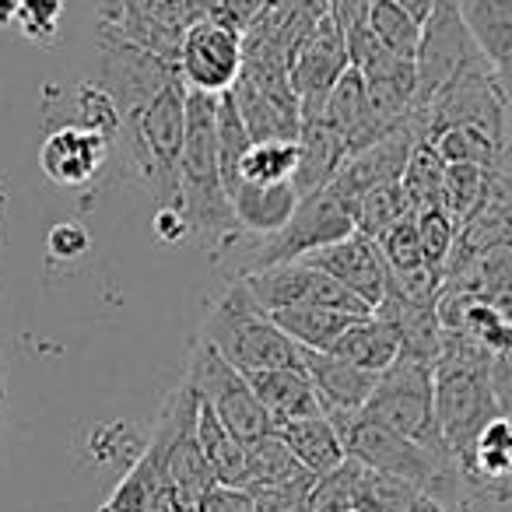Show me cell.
Here are the masks:
<instances>
[{"label":"cell","instance_id":"f6af8a7d","mask_svg":"<svg viewBox=\"0 0 512 512\" xmlns=\"http://www.w3.org/2000/svg\"><path fill=\"white\" fill-rule=\"evenodd\" d=\"M313 477H295L285 484H260V488H249L256 495V512H309V488H313Z\"/></svg>","mask_w":512,"mask_h":512},{"label":"cell","instance_id":"d6986e66","mask_svg":"<svg viewBox=\"0 0 512 512\" xmlns=\"http://www.w3.org/2000/svg\"><path fill=\"white\" fill-rule=\"evenodd\" d=\"M351 155L348 141L330 127L323 116L316 120L302 123V134H299V169H295V193L302 197H313V193L327 190L334 183V176L341 172L344 158Z\"/></svg>","mask_w":512,"mask_h":512},{"label":"cell","instance_id":"8992f818","mask_svg":"<svg viewBox=\"0 0 512 512\" xmlns=\"http://www.w3.org/2000/svg\"><path fill=\"white\" fill-rule=\"evenodd\" d=\"M362 411L421 446L453 453L439 432V418H435V365L421 362V358L400 355L390 369L379 372L376 390Z\"/></svg>","mask_w":512,"mask_h":512},{"label":"cell","instance_id":"8fae6325","mask_svg":"<svg viewBox=\"0 0 512 512\" xmlns=\"http://www.w3.org/2000/svg\"><path fill=\"white\" fill-rule=\"evenodd\" d=\"M477 53L481 50H477L467 22H463L460 4L456 0H435L432 15L421 25V46L418 57H414V64H418V102H414V109H425L442 92V85Z\"/></svg>","mask_w":512,"mask_h":512},{"label":"cell","instance_id":"f907efd6","mask_svg":"<svg viewBox=\"0 0 512 512\" xmlns=\"http://www.w3.org/2000/svg\"><path fill=\"white\" fill-rule=\"evenodd\" d=\"M18 8L22 0H0V29H11L18 22Z\"/></svg>","mask_w":512,"mask_h":512},{"label":"cell","instance_id":"30bf717a","mask_svg":"<svg viewBox=\"0 0 512 512\" xmlns=\"http://www.w3.org/2000/svg\"><path fill=\"white\" fill-rule=\"evenodd\" d=\"M176 78H183L176 60L158 57L130 39L99 32V85L113 95L123 120L148 106Z\"/></svg>","mask_w":512,"mask_h":512},{"label":"cell","instance_id":"ba28073f","mask_svg":"<svg viewBox=\"0 0 512 512\" xmlns=\"http://www.w3.org/2000/svg\"><path fill=\"white\" fill-rule=\"evenodd\" d=\"M186 383L197 390V397L204 400V404H211L214 411H218V418L225 421L242 442L274 432V418L267 414V407L260 404L249 376L235 369L228 358H221L204 337H197V344H193V351H190Z\"/></svg>","mask_w":512,"mask_h":512},{"label":"cell","instance_id":"d590c367","mask_svg":"<svg viewBox=\"0 0 512 512\" xmlns=\"http://www.w3.org/2000/svg\"><path fill=\"white\" fill-rule=\"evenodd\" d=\"M299 169V141H256L242 162V179L249 183H292Z\"/></svg>","mask_w":512,"mask_h":512},{"label":"cell","instance_id":"4316f807","mask_svg":"<svg viewBox=\"0 0 512 512\" xmlns=\"http://www.w3.org/2000/svg\"><path fill=\"white\" fill-rule=\"evenodd\" d=\"M446 509L449 505H442L439 498L428 495L418 484L365 467L355 512H446Z\"/></svg>","mask_w":512,"mask_h":512},{"label":"cell","instance_id":"52a82bcc","mask_svg":"<svg viewBox=\"0 0 512 512\" xmlns=\"http://www.w3.org/2000/svg\"><path fill=\"white\" fill-rule=\"evenodd\" d=\"M351 232H358L355 207L327 186V190L313 193V197H302L285 228L256 242L253 253H249V271L292 264V260H302V256L316 253V249L330 246V242L348 239Z\"/></svg>","mask_w":512,"mask_h":512},{"label":"cell","instance_id":"8d00e7d4","mask_svg":"<svg viewBox=\"0 0 512 512\" xmlns=\"http://www.w3.org/2000/svg\"><path fill=\"white\" fill-rule=\"evenodd\" d=\"M407 211H414V207H411V200H407L404 183H400V179L383 183V186H376V190H369L362 200H358V207H355L358 232L379 239V235H383L390 225H397Z\"/></svg>","mask_w":512,"mask_h":512},{"label":"cell","instance_id":"9c48e42d","mask_svg":"<svg viewBox=\"0 0 512 512\" xmlns=\"http://www.w3.org/2000/svg\"><path fill=\"white\" fill-rule=\"evenodd\" d=\"M242 285L249 288V295H253L267 313L285 309V306H323V309H337V313H351V316L376 313V309L365 299H358L348 285H341L337 278H330L327 271L306 264V260L264 267V271H249V274H242Z\"/></svg>","mask_w":512,"mask_h":512},{"label":"cell","instance_id":"816d5d0a","mask_svg":"<svg viewBox=\"0 0 512 512\" xmlns=\"http://www.w3.org/2000/svg\"><path fill=\"white\" fill-rule=\"evenodd\" d=\"M397 4H404V8L411 11V15L418 18L421 25H425V18L432 15V4H435V0H397Z\"/></svg>","mask_w":512,"mask_h":512},{"label":"cell","instance_id":"f5cc1de1","mask_svg":"<svg viewBox=\"0 0 512 512\" xmlns=\"http://www.w3.org/2000/svg\"><path fill=\"white\" fill-rule=\"evenodd\" d=\"M0 411H4V365H0Z\"/></svg>","mask_w":512,"mask_h":512},{"label":"cell","instance_id":"9a60e30c","mask_svg":"<svg viewBox=\"0 0 512 512\" xmlns=\"http://www.w3.org/2000/svg\"><path fill=\"white\" fill-rule=\"evenodd\" d=\"M306 264L327 271L330 278H337L341 285H348L358 299H365L372 309L383 306L386 285H390V264L386 253L379 246V239L365 232H351L348 239L330 242V246L316 249V253L302 256Z\"/></svg>","mask_w":512,"mask_h":512},{"label":"cell","instance_id":"ee69618b","mask_svg":"<svg viewBox=\"0 0 512 512\" xmlns=\"http://www.w3.org/2000/svg\"><path fill=\"white\" fill-rule=\"evenodd\" d=\"M60 22H64V0H22L15 25L29 43L50 46L57 43Z\"/></svg>","mask_w":512,"mask_h":512},{"label":"cell","instance_id":"7c38bea8","mask_svg":"<svg viewBox=\"0 0 512 512\" xmlns=\"http://www.w3.org/2000/svg\"><path fill=\"white\" fill-rule=\"evenodd\" d=\"M421 137H425V123H421V113L414 109L407 120H400L397 127H390L379 141L351 151V155L344 158L341 172L334 176V183H330V190H334L341 200H348L351 207H358V200H362L369 190L404 176L414 144H418Z\"/></svg>","mask_w":512,"mask_h":512},{"label":"cell","instance_id":"681fc988","mask_svg":"<svg viewBox=\"0 0 512 512\" xmlns=\"http://www.w3.org/2000/svg\"><path fill=\"white\" fill-rule=\"evenodd\" d=\"M495 78H498V85H502V92H505V99L512 102V50L505 53L502 60L495 64Z\"/></svg>","mask_w":512,"mask_h":512},{"label":"cell","instance_id":"2e32d148","mask_svg":"<svg viewBox=\"0 0 512 512\" xmlns=\"http://www.w3.org/2000/svg\"><path fill=\"white\" fill-rule=\"evenodd\" d=\"M113 144L78 123H60L39 148V169L57 186H85L106 165Z\"/></svg>","mask_w":512,"mask_h":512},{"label":"cell","instance_id":"ab89813d","mask_svg":"<svg viewBox=\"0 0 512 512\" xmlns=\"http://www.w3.org/2000/svg\"><path fill=\"white\" fill-rule=\"evenodd\" d=\"M428 141L439 148V155L446 158V165L470 162V165H484V169H488V165L495 162V151H498L495 137H488L477 127H442V130H435Z\"/></svg>","mask_w":512,"mask_h":512},{"label":"cell","instance_id":"3957f363","mask_svg":"<svg viewBox=\"0 0 512 512\" xmlns=\"http://www.w3.org/2000/svg\"><path fill=\"white\" fill-rule=\"evenodd\" d=\"M186 88L183 78L165 85L155 99L134 116L123 120V134L116 148L127 155L134 179L151 193L155 207H179L183 211V190H179V155L186 141Z\"/></svg>","mask_w":512,"mask_h":512},{"label":"cell","instance_id":"7dc6e473","mask_svg":"<svg viewBox=\"0 0 512 512\" xmlns=\"http://www.w3.org/2000/svg\"><path fill=\"white\" fill-rule=\"evenodd\" d=\"M197 512H256V495L249 488H235V484H218L200 495Z\"/></svg>","mask_w":512,"mask_h":512},{"label":"cell","instance_id":"f546056e","mask_svg":"<svg viewBox=\"0 0 512 512\" xmlns=\"http://www.w3.org/2000/svg\"><path fill=\"white\" fill-rule=\"evenodd\" d=\"M477 50L498 64L512 50V0H456Z\"/></svg>","mask_w":512,"mask_h":512},{"label":"cell","instance_id":"83f0119b","mask_svg":"<svg viewBox=\"0 0 512 512\" xmlns=\"http://www.w3.org/2000/svg\"><path fill=\"white\" fill-rule=\"evenodd\" d=\"M165 484L169 477H165L162 456L155 453V446H144L141 456L123 474V481L113 488V495L99 505V512H158Z\"/></svg>","mask_w":512,"mask_h":512},{"label":"cell","instance_id":"d6a6232c","mask_svg":"<svg viewBox=\"0 0 512 512\" xmlns=\"http://www.w3.org/2000/svg\"><path fill=\"white\" fill-rule=\"evenodd\" d=\"M249 148H253V134H249L232 92L218 95V158H221V179H225L228 197L242 183V162H246Z\"/></svg>","mask_w":512,"mask_h":512},{"label":"cell","instance_id":"e0dca14e","mask_svg":"<svg viewBox=\"0 0 512 512\" xmlns=\"http://www.w3.org/2000/svg\"><path fill=\"white\" fill-rule=\"evenodd\" d=\"M302 365H306L309 379H313L316 393H320L323 414L362 411L379 383V372L362 369V365L348 362V358L334 355V351L302 348Z\"/></svg>","mask_w":512,"mask_h":512},{"label":"cell","instance_id":"f35d334b","mask_svg":"<svg viewBox=\"0 0 512 512\" xmlns=\"http://www.w3.org/2000/svg\"><path fill=\"white\" fill-rule=\"evenodd\" d=\"M484 186H488V169L470 162L446 165V183H442V207L456 218L460 225L470 211L484 200Z\"/></svg>","mask_w":512,"mask_h":512},{"label":"cell","instance_id":"6da1fadb","mask_svg":"<svg viewBox=\"0 0 512 512\" xmlns=\"http://www.w3.org/2000/svg\"><path fill=\"white\" fill-rule=\"evenodd\" d=\"M179 190L190 235L204 246H228L242 235L218 158V95H186V141L179 155Z\"/></svg>","mask_w":512,"mask_h":512},{"label":"cell","instance_id":"d4e9b609","mask_svg":"<svg viewBox=\"0 0 512 512\" xmlns=\"http://www.w3.org/2000/svg\"><path fill=\"white\" fill-rule=\"evenodd\" d=\"M278 432L285 435V442L292 446V453L299 456V463L309 474H327L337 463L348 460V449L337 432V425L327 414H313V418H295L278 425Z\"/></svg>","mask_w":512,"mask_h":512},{"label":"cell","instance_id":"1f68e13d","mask_svg":"<svg viewBox=\"0 0 512 512\" xmlns=\"http://www.w3.org/2000/svg\"><path fill=\"white\" fill-rule=\"evenodd\" d=\"M414 211H428V207H442V183H446V158L439 155L428 137H421L411 151L404 176H400Z\"/></svg>","mask_w":512,"mask_h":512},{"label":"cell","instance_id":"ffe728a7","mask_svg":"<svg viewBox=\"0 0 512 512\" xmlns=\"http://www.w3.org/2000/svg\"><path fill=\"white\" fill-rule=\"evenodd\" d=\"M260 404L267 407V414L274 418V428L295 418H313L323 414L320 393H316L313 379H309L306 365H285V369H267L249 376Z\"/></svg>","mask_w":512,"mask_h":512},{"label":"cell","instance_id":"e575fe53","mask_svg":"<svg viewBox=\"0 0 512 512\" xmlns=\"http://www.w3.org/2000/svg\"><path fill=\"white\" fill-rule=\"evenodd\" d=\"M362 474L365 463L355 460V456L337 463L327 474H316L313 488H309V512H355Z\"/></svg>","mask_w":512,"mask_h":512},{"label":"cell","instance_id":"7a4b0ae2","mask_svg":"<svg viewBox=\"0 0 512 512\" xmlns=\"http://www.w3.org/2000/svg\"><path fill=\"white\" fill-rule=\"evenodd\" d=\"M498 414H505V407L491 383V351L467 334L446 330V344L435 362V418L456 463L467 460L477 435Z\"/></svg>","mask_w":512,"mask_h":512},{"label":"cell","instance_id":"60d3db41","mask_svg":"<svg viewBox=\"0 0 512 512\" xmlns=\"http://www.w3.org/2000/svg\"><path fill=\"white\" fill-rule=\"evenodd\" d=\"M456 218L446 211V207H428V211H418V239H421V256L425 264L442 267L446 271L449 256H453L456 246Z\"/></svg>","mask_w":512,"mask_h":512},{"label":"cell","instance_id":"cb8c5ba5","mask_svg":"<svg viewBox=\"0 0 512 512\" xmlns=\"http://www.w3.org/2000/svg\"><path fill=\"white\" fill-rule=\"evenodd\" d=\"M197 439L207 456V467H211L214 481L249 488L246 442H242L239 435L218 418V411H214L211 404H204V400H200V414H197Z\"/></svg>","mask_w":512,"mask_h":512},{"label":"cell","instance_id":"7402d4cb","mask_svg":"<svg viewBox=\"0 0 512 512\" xmlns=\"http://www.w3.org/2000/svg\"><path fill=\"white\" fill-rule=\"evenodd\" d=\"M232 207L242 232L264 239V235H274L288 225V218L299 207V193L292 183H249V179H242L232 190Z\"/></svg>","mask_w":512,"mask_h":512},{"label":"cell","instance_id":"b9f144b4","mask_svg":"<svg viewBox=\"0 0 512 512\" xmlns=\"http://www.w3.org/2000/svg\"><path fill=\"white\" fill-rule=\"evenodd\" d=\"M446 285V271L432 264H418V267H404V271H393L390 267V285L386 295L393 299L414 302V306H435Z\"/></svg>","mask_w":512,"mask_h":512},{"label":"cell","instance_id":"c3c4849f","mask_svg":"<svg viewBox=\"0 0 512 512\" xmlns=\"http://www.w3.org/2000/svg\"><path fill=\"white\" fill-rule=\"evenodd\" d=\"M151 228H155V239L165 242V246H176L190 235V221L179 207H158L155 218H151Z\"/></svg>","mask_w":512,"mask_h":512},{"label":"cell","instance_id":"603a6c76","mask_svg":"<svg viewBox=\"0 0 512 512\" xmlns=\"http://www.w3.org/2000/svg\"><path fill=\"white\" fill-rule=\"evenodd\" d=\"M334 355L348 358V362L362 365L369 372H386L404 351V341H400V330L393 327V320H386L383 313H369L358 316L348 330L334 341Z\"/></svg>","mask_w":512,"mask_h":512},{"label":"cell","instance_id":"44dd1931","mask_svg":"<svg viewBox=\"0 0 512 512\" xmlns=\"http://www.w3.org/2000/svg\"><path fill=\"white\" fill-rule=\"evenodd\" d=\"M463 484L495 495V488H512V414H498L495 421L484 425V432L477 435L470 456L460 463Z\"/></svg>","mask_w":512,"mask_h":512},{"label":"cell","instance_id":"7bdbcfd3","mask_svg":"<svg viewBox=\"0 0 512 512\" xmlns=\"http://www.w3.org/2000/svg\"><path fill=\"white\" fill-rule=\"evenodd\" d=\"M379 246H383L386 264H390L393 271L425 264V256H421V239H418V211H407L397 225L386 228V232L379 235Z\"/></svg>","mask_w":512,"mask_h":512},{"label":"cell","instance_id":"ac0fdd59","mask_svg":"<svg viewBox=\"0 0 512 512\" xmlns=\"http://www.w3.org/2000/svg\"><path fill=\"white\" fill-rule=\"evenodd\" d=\"M323 120H327L330 127L344 137V141H348L351 151L379 141V137L390 130L376 116V109H372L369 85H365V78H362L358 67H348V71L341 74V81H337L334 92H330L327 106H323Z\"/></svg>","mask_w":512,"mask_h":512},{"label":"cell","instance_id":"bcb514c9","mask_svg":"<svg viewBox=\"0 0 512 512\" xmlns=\"http://www.w3.org/2000/svg\"><path fill=\"white\" fill-rule=\"evenodd\" d=\"M46 249H50V256L60 260V264H74V260H81L92 249V235L78 221H60L46 235Z\"/></svg>","mask_w":512,"mask_h":512},{"label":"cell","instance_id":"4fadbf2b","mask_svg":"<svg viewBox=\"0 0 512 512\" xmlns=\"http://www.w3.org/2000/svg\"><path fill=\"white\" fill-rule=\"evenodd\" d=\"M179 74L190 92L225 95L242 74V32L221 18H200L179 46Z\"/></svg>","mask_w":512,"mask_h":512},{"label":"cell","instance_id":"5b68a950","mask_svg":"<svg viewBox=\"0 0 512 512\" xmlns=\"http://www.w3.org/2000/svg\"><path fill=\"white\" fill-rule=\"evenodd\" d=\"M200 337L246 376L267 369H285V365H302V348L249 295L242 278L214 302Z\"/></svg>","mask_w":512,"mask_h":512},{"label":"cell","instance_id":"74e56055","mask_svg":"<svg viewBox=\"0 0 512 512\" xmlns=\"http://www.w3.org/2000/svg\"><path fill=\"white\" fill-rule=\"evenodd\" d=\"M74 106H78V120L74 123L85 130H95V134L106 137L116 148V141H120V134H123V116H120V109H116L113 95H109L99 81H85V85H78Z\"/></svg>","mask_w":512,"mask_h":512},{"label":"cell","instance_id":"f1b7e54d","mask_svg":"<svg viewBox=\"0 0 512 512\" xmlns=\"http://www.w3.org/2000/svg\"><path fill=\"white\" fill-rule=\"evenodd\" d=\"M271 320L278 323L299 348L330 351L337 337H341L358 316L337 313V309H323V306H285V309H274Z\"/></svg>","mask_w":512,"mask_h":512},{"label":"cell","instance_id":"4dcf8cb0","mask_svg":"<svg viewBox=\"0 0 512 512\" xmlns=\"http://www.w3.org/2000/svg\"><path fill=\"white\" fill-rule=\"evenodd\" d=\"M246 460H249V488H260V484H285V481H295V477L309 474L278 428L249 439Z\"/></svg>","mask_w":512,"mask_h":512},{"label":"cell","instance_id":"277c9868","mask_svg":"<svg viewBox=\"0 0 512 512\" xmlns=\"http://www.w3.org/2000/svg\"><path fill=\"white\" fill-rule=\"evenodd\" d=\"M327 418L334 421L337 432H341L348 456L362 460L365 467H372V470H383V474L404 477V481L418 484L428 495L439 498L442 505L456 502L463 474L453 453L421 446V442L393 432L383 421L369 418L365 411H337V414H327Z\"/></svg>","mask_w":512,"mask_h":512},{"label":"cell","instance_id":"5bb4252c","mask_svg":"<svg viewBox=\"0 0 512 512\" xmlns=\"http://www.w3.org/2000/svg\"><path fill=\"white\" fill-rule=\"evenodd\" d=\"M348 67H351L348 36H344V29L334 18L323 15L320 22H316V29L309 32L306 43L295 50L292 64H288L292 85L302 102V123L323 116V106H327L330 92H334V85L341 81V74L348 71Z\"/></svg>","mask_w":512,"mask_h":512},{"label":"cell","instance_id":"db71d44e","mask_svg":"<svg viewBox=\"0 0 512 512\" xmlns=\"http://www.w3.org/2000/svg\"><path fill=\"white\" fill-rule=\"evenodd\" d=\"M446 512H456V509H446Z\"/></svg>","mask_w":512,"mask_h":512},{"label":"cell","instance_id":"484cf974","mask_svg":"<svg viewBox=\"0 0 512 512\" xmlns=\"http://www.w3.org/2000/svg\"><path fill=\"white\" fill-rule=\"evenodd\" d=\"M228 92H232V99H235V106H239L242 120H246L249 134H253V144L256 141H278V137H285V141H299V134H302V113L299 109H288V106H281V102H274L271 95H264L253 81L242 78V74Z\"/></svg>","mask_w":512,"mask_h":512},{"label":"cell","instance_id":"836d02e7","mask_svg":"<svg viewBox=\"0 0 512 512\" xmlns=\"http://www.w3.org/2000/svg\"><path fill=\"white\" fill-rule=\"evenodd\" d=\"M369 22L372 36L386 46V50L400 53V57H418L421 46V22L397 0H369Z\"/></svg>","mask_w":512,"mask_h":512}]
</instances>
